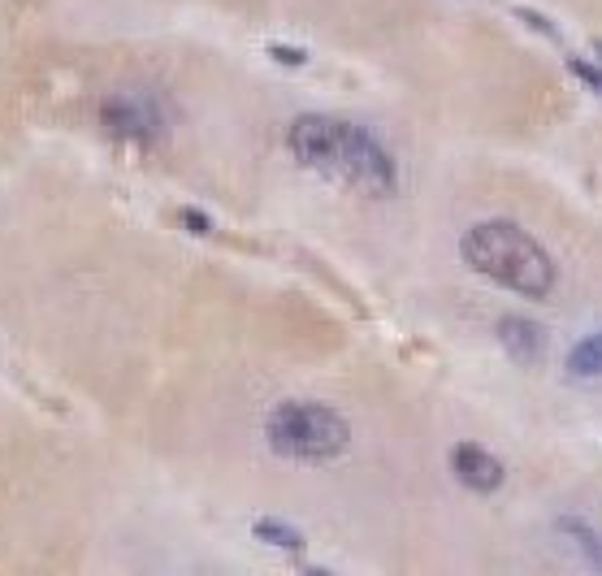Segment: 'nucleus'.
<instances>
[{
	"mask_svg": "<svg viewBox=\"0 0 602 576\" xmlns=\"http://www.w3.org/2000/svg\"><path fill=\"white\" fill-rule=\"evenodd\" d=\"M252 533H256L260 542L278 546V551H299V546H304V533L291 529V525H282V520H256Z\"/></svg>",
	"mask_w": 602,
	"mask_h": 576,
	"instance_id": "1a4fd4ad",
	"label": "nucleus"
},
{
	"mask_svg": "<svg viewBox=\"0 0 602 576\" xmlns=\"http://www.w3.org/2000/svg\"><path fill=\"white\" fill-rule=\"evenodd\" d=\"M269 57L282 61V65H304L308 52H304V48H286V44H269Z\"/></svg>",
	"mask_w": 602,
	"mask_h": 576,
	"instance_id": "f8f14e48",
	"label": "nucleus"
},
{
	"mask_svg": "<svg viewBox=\"0 0 602 576\" xmlns=\"http://www.w3.org/2000/svg\"><path fill=\"white\" fill-rule=\"evenodd\" d=\"M594 52H598V57H602V39H594Z\"/></svg>",
	"mask_w": 602,
	"mask_h": 576,
	"instance_id": "4468645a",
	"label": "nucleus"
},
{
	"mask_svg": "<svg viewBox=\"0 0 602 576\" xmlns=\"http://www.w3.org/2000/svg\"><path fill=\"white\" fill-rule=\"evenodd\" d=\"M178 221H182V226H187L191 234H208V230H213V221H208L204 213H195V208H182Z\"/></svg>",
	"mask_w": 602,
	"mask_h": 576,
	"instance_id": "ddd939ff",
	"label": "nucleus"
},
{
	"mask_svg": "<svg viewBox=\"0 0 602 576\" xmlns=\"http://www.w3.org/2000/svg\"><path fill=\"white\" fill-rule=\"evenodd\" d=\"M555 533L585 559V564L602 572V533L590 525V520H585V516H559L555 520Z\"/></svg>",
	"mask_w": 602,
	"mask_h": 576,
	"instance_id": "0eeeda50",
	"label": "nucleus"
},
{
	"mask_svg": "<svg viewBox=\"0 0 602 576\" xmlns=\"http://www.w3.org/2000/svg\"><path fill=\"white\" fill-rule=\"evenodd\" d=\"M269 447L299 464H325L338 460L351 447V425L325 403H304V399H286L269 412L265 421Z\"/></svg>",
	"mask_w": 602,
	"mask_h": 576,
	"instance_id": "7ed1b4c3",
	"label": "nucleus"
},
{
	"mask_svg": "<svg viewBox=\"0 0 602 576\" xmlns=\"http://www.w3.org/2000/svg\"><path fill=\"white\" fill-rule=\"evenodd\" d=\"M451 468H455V477L477 494H494L503 486V464L494 460L486 447H477V442H460V447L451 451Z\"/></svg>",
	"mask_w": 602,
	"mask_h": 576,
	"instance_id": "39448f33",
	"label": "nucleus"
},
{
	"mask_svg": "<svg viewBox=\"0 0 602 576\" xmlns=\"http://www.w3.org/2000/svg\"><path fill=\"white\" fill-rule=\"evenodd\" d=\"M516 18L529 26V31H542L546 39H559V31L551 26V18H546V13H538V9H516Z\"/></svg>",
	"mask_w": 602,
	"mask_h": 576,
	"instance_id": "9b49d317",
	"label": "nucleus"
},
{
	"mask_svg": "<svg viewBox=\"0 0 602 576\" xmlns=\"http://www.w3.org/2000/svg\"><path fill=\"white\" fill-rule=\"evenodd\" d=\"M568 70L577 74V78H581V83L590 87V91H598V96H602V70H598V65H590V61H581V57H572V61H568Z\"/></svg>",
	"mask_w": 602,
	"mask_h": 576,
	"instance_id": "9d476101",
	"label": "nucleus"
},
{
	"mask_svg": "<svg viewBox=\"0 0 602 576\" xmlns=\"http://www.w3.org/2000/svg\"><path fill=\"white\" fill-rule=\"evenodd\" d=\"M499 343L507 347V356H512L516 364H533V360H542V351H546V330L529 317H503L499 321Z\"/></svg>",
	"mask_w": 602,
	"mask_h": 576,
	"instance_id": "423d86ee",
	"label": "nucleus"
},
{
	"mask_svg": "<svg viewBox=\"0 0 602 576\" xmlns=\"http://www.w3.org/2000/svg\"><path fill=\"white\" fill-rule=\"evenodd\" d=\"M460 256L481 278L499 282L516 295H529V299H546L559 282L551 252H546L529 230H520L516 221H503V217L477 221L473 230H464Z\"/></svg>",
	"mask_w": 602,
	"mask_h": 576,
	"instance_id": "f03ea898",
	"label": "nucleus"
},
{
	"mask_svg": "<svg viewBox=\"0 0 602 576\" xmlns=\"http://www.w3.org/2000/svg\"><path fill=\"white\" fill-rule=\"evenodd\" d=\"M568 377H577V382H594V377H602V330L585 334L581 343L568 351Z\"/></svg>",
	"mask_w": 602,
	"mask_h": 576,
	"instance_id": "6e6552de",
	"label": "nucleus"
},
{
	"mask_svg": "<svg viewBox=\"0 0 602 576\" xmlns=\"http://www.w3.org/2000/svg\"><path fill=\"white\" fill-rule=\"evenodd\" d=\"M100 126L130 143H156L165 135V104L152 91H135V87L109 91L100 100Z\"/></svg>",
	"mask_w": 602,
	"mask_h": 576,
	"instance_id": "20e7f679",
	"label": "nucleus"
},
{
	"mask_svg": "<svg viewBox=\"0 0 602 576\" xmlns=\"http://www.w3.org/2000/svg\"><path fill=\"white\" fill-rule=\"evenodd\" d=\"M286 148H291L299 165L347 182V187H356L364 195H395L399 187L395 152L373 130L343 122V117H325V113L295 117L291 130H286Z\"/></svg>",
	"mask_w": 602,
	"mask_h": 576,
	"instance_id": "f257e3e1",
	"label": "nucleus"
}]
</instances>
